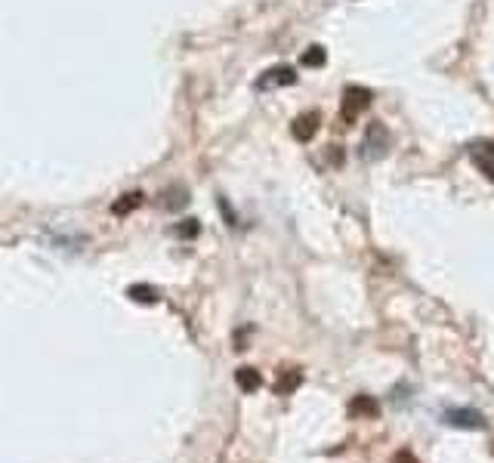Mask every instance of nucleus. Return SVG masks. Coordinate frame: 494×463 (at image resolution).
<instances>
[{
	"instance_id": "1",
	"label": "nucleus",
	"mask_w": 494,
	"mask_h": 463,
	"mask_svg": "<svg viewBox=\"0 0 494 463\" xmlns=\"http://www.w3.org/2000/svg\"><path fill=\"white\" fill-rule=\"evenodd\" d=\"M370 99L374 96H370V90H364V86H346L343 90V105H340V117H343L346 127H352V121L368 108Z\"/></svg>"
},
{
	"instance_id": "2",
	"label": "nucleus",
	"mask_w": 494,
	"mask_h": 463,
	"mask_svg": "<svg viewBox=\"0 0 494 463\" xmlns=\"http://www.w3.org/2000/svg\"><path fill=\"white\" fill-rule=\"evenodd\" d=\"M389 152V133H386V127H383L380 121H370V127H368V133H364V158H383V154Z\"/></svg>"
},
{
	"instance_id": "3",
	"label": "nucleus",
	"mask_w": 494,
	"mask_h": 463,
	"mask_svg": "<svg viewBox=\"0 0 494 463\" xmlns=\"http://www.w3.org/2000/svg\"><path fill=\"white\" fill-rule=\"evenodd\" d=\"M442 420L448 426H457V429H485V417L473 407H454V411H445Z\"/></svg>"
},
{
	"instance_id": "4",
	"label": "nucleus",
	"mask_w": 494,
	"mask_h": 463,
	"mask_svg": "<svg viewBox=\"0 0 494 463\" xmlns=\"http://www.w3.org/2000/svg\"><path fill=\"white\" fill-rule=\"evenodd\" d=\"M296 84V71L290 65H275L269 71H263V78L257 80V90H269V86H290Z\"/></svg>"
},
{
	"instance_id": "5",
	"label": "nucleus",
	"mask_w": 494,
	"mask_h": 463,
	"mask_svg": "<svg viewBox=\"0 0 494 463\" xmlns=\"http://www.w3.org/2000/svg\"><path fill=\"white\" fill-rule=\"evenodd\" d=\"M318 123H321L318 111H306V115H300V117H296V121H294V127H290V130H294V136H296L300 142H309L315 133H318Z\"/></svg>"
},
{
	"instance_id": "6",
	"label": "nucleus",
	"mask_w": 494,
	"mask_h": 463,
	"mask_svg": "<svg viewBox=\"0 0 494 463\" xmlns=\"http://www.w3.org/2000/svg\"><path fill=\"white\" fill-rule=\"evenodd\" d=\"M349 414L352 417H377V414H380V405H377L370 395H355V399L349 401Z\"/></svg>"
},
{
	"instance_id": "7",
	"label": "nucleus",
	"mask_w": 494,
	"mask_h": 463,
	"mask_svg": "<svg viewBox=\"0 0 494 463\" xmlns=\"http://www.w3.org/2000/svg\"><path fill=\"white\" fill-rule=\"evenodd\" d=\"M235 383H238L244 392H257V389L263 386V377H259L257 368H238L235 370Z\"/></svg>"
},
{
	"instance_id": "8",
	"label": "nucleus",
	"mask_w": 494,
	"mask_h": 463,
	"mask_svg": "<svg viewBox=\"0 0 494 463\" xmlns=\"http://www.w3.org/2000/svg\"><path fill=\"white\" fill-rule=\"evenodd\" d=\"M127 296H130V300H136V302H145V306L158 302V290L148 287V284H133V287L127 290Z\"/></svg>"
},
{
	"instance_id": "9",
	"label": "nucleus",
	"mask_w": 494,
	"mask_h": 463,
	"mask_svg": "<svg viewBox=\"0 0 494 463\" xmlns=\"http://www.w3.org/2000/svg\"><path fill=\"white\" fill-rule=\"evenodd\" d=\"M300 383H303V374H300V370H290V374H284L281 380H278L275 392H278V395H287V392H294Z\"/></svg>"
},
{
	"instance_id": "10",
	"label": "nucleus",
	"mask_w": 494,
	"mask_h": 463,
	"mask_svg": "<svg viewBox=\"0 0 494 463\" xmlns=\"http://www.w3.org/2000/svg\"><path fill=\"white\" fill-rule=\"evenodd\" d=\"M325 62H327L325 47H309L306 53H303V65H309V68H321Z\"/></svg>"
},
{
	"instance_id": "11",
	"label": "nucleus",
	"mask_w": 494,
	"mask_h": 463,
	"mask_svg": "<svg viewBox=\"0 0 494 463\" xmlns=\"http://www.w3.org/2000/svg\"><path fill=\"white\" fill-rule=\"evenodd\" d=\"M167 198H170V201H167V207H170V210H179L185 201H189V189H183V185H173V189L167 191Z\"/></svg>"
},
{
	"instance_id": "12",
	"label": "nucleus",
	"mask_w": 494,
	"mask_h": 463,
	"mask_svg": "<svg viewBox=\"0 0 494 463\" xmlns=\"http://www.w3.org/2000/svg\"><path fill=\"white\" fill-rule=\"evenodd\" d=\"M136 204H142V195H139V191H133V195H124V201L115 204V213H127V210H133Z\"/></svg>"
},
{
	"instance_id": "13",
	"label": "nucleus",
	"mask_w": 494,
	"mask_h": 463,
	"mask_svg": "<svg viewBox=\"0 0 494 463\" xmlns=\"http://www.w3.org/2000/svg\"><path fill=\"white\" fill-rule=\"evenodd\" d=\"M198 228H201V226H198V219H183L176 226V235H179V238H195Z\"/></svg>"
},
{
	"instance_id": "14",
	"label": "nucleus",
	"mask_w": 494,
	"mask_h": 463,
	"mask_svg": "<svg viewBox=\"0 0 494 463\" xmlns=\"http://www.w3.org/2000/svg\"><path fill=\"white\" fill-rule=\"evenodd\" d=\"M392 463H420V460L411 454V451H399V454L392 457Z\"/></svg>"
},
{
	"instance_id": "15",
	"label": "nucleus",
	"mask_w": 494,
	"mask_h": 463,
	"mask_svg": "<svg viewBox=\"0 0 494 463\" xmlns=\"http://www.w3.org/2000/svg\"><path fill=\"white\" fill-rule=\"evenodd\" d=\"M479 167L485 170V176L488 179H494V161H488V158H479Z\"/></svg>"
}]
</instances>
